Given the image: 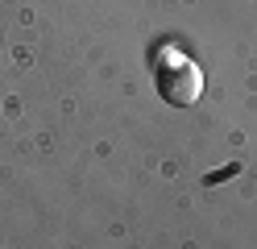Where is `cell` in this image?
Wrapping results in <instances>:
<instances>
[{"mask_svg":"<svg viewBox=\"0 0 257 249\" xmlns=\"http://www.w3.org/2000/svg\"><path fill=\"white\" fill-rule=\"evenodd\" d=\"M158 88H162V100H170L174 108H187L203 96V75L187 54L166 50L162 62H158Z\"/></svg>","mask_w":257,"mask_h":249,"instance_id":"obj_1","label":"cell"}]
</instances>
